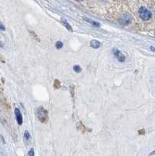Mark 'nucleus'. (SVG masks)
I'll return each instance as SVG.
<instances>
[{
    "label": "nucleus",
    "instance_id": "f257e3e1",
    "mask_svg": "<svg viewBox=\"0 0 155 156\" xmlns=\"http://www.w3.org/2000/svg\"><path fill=\"white\" fill-rule=\"evenodd\" d=\"M36 116H37L38 120L41 123H46L49 120V113L42 106L37 108V111H36Z\"/></svg>",
    "mask_w": 155,
    "mask_h": 156
},
{
    "label": "nucleus",
    "instance_id": "f03ea898",
    "mask_svg": "<svg viewBox=\"0 0 155 156\" xmlns=\"http://www.w3.org/2000/svg\"><path fill=\"white\" fill-rule=\"evenodd\" d=\"M139 16L143 21H149L152 17V13L146 7H141L139 10Z\"/></svg>",
    "mask_w": 155,
    "mask_h": 156
},
{
    "label": "nucleus",
    "instance_id": "7ed1b4c3",
    "mask_svg": "<svg viewBox=\"0 0 155 156\" xmlns=\"http://www.w3.org/2000/svg\"><path fill=\"white\" fill-rule=\"evenodd\" d=\"M119 22L122 25H129L132 22V17L129 13H125V15H123L121 18L119 19Z\"/></svg>",
    "mask_w": 155,
    "mask_h": 156
},
{
    "label": "nucleus",
    "instance_id": "20e7f679",
    "mask_svg": "<svg viewBox=\"0 0 155 156\" xmlns=\"http://www.w3.org/2000/svg\"><path fill=\"white\" fill-rule=\"evenodd\" d=\"M113 54L115 56L116 58H117V59H118L119 62H122L125 60V56H124V55L119 51V50H118V49H114V51H113Z\"/></svg>",
    "mask_w": 155,
    "mask_h": 156
},
{
    "label": "nucleus",
    "instance_id": "39448f33",
    "mask_svg": "<svg viewBox=\"0 0 155 156\" xmlns=\"http://www.w3.org/2000/svg\"><path fill=\"white\" fill-rule=\"evenodd\" d=\"M15 116H16V119H17V123L19 125H22L23 123V117L22 115H21V111L19 109H15Z\"/></svg>",
    "mask_w": 155,
    "mask_h": 156
},
{
    "label": "nucleus",
    "instance_id": "423d86ee",
    "mask_svg": "<svg viewBox=\"0 0 155 156\" xmlns=\"http://www.w3.org/2000/svg\"><path fill=\"white\" fill-rule=\"evenodd\" d=\"M90 47L93 49H99L101 47V42L97 40H93L90 42Z\"/></svg>",
    "mask_w": 155,
    "mask_h": 156
},
{
    "label": "nucleus",
    "instance_id": "0eeeda50",
    "mask_svg": "<svg viewBox=\"0 0 155 156\" xmlns=\"http://www.w3.org/2000/svg\"><path fill=\"white\" fill-rule=\"evenodd\" d=\"M61 22L62 23V24L64 25V26L65 27V28L68 29V30H69V31H73V29H72L71 26H70V24H69V23L67 22V21H65V19H62V21H61Z\"/></svg>",
    "mask_w": 155,
    "mask_h": 156
},
{
    "label": "nucleus",
    "instance_id": "6e6552de",
    "mask_svg": "<svg viewBox=\"0 0 155 156\" xmlns=\"http://www.w3.org/2000/svg\"><path fill=\"white\" fill-rule=\"evenodd\" d=\"M84 20H85V21H87L88 23H90V24H92V25H93V26L97 27H100V24H99V23H97V21H92L91 19H89V18H84Z\"/></svg>",
    "mask_w": 155,
    "mask_h": 156
},
{
    "label": "nucleus",
    "instance_id": "1a4fd4ad",
    "mask_svg": "<svg viewBox=\"0 0 155 156\" xmlns=\"http://www.w3.org/2000/svg\"><path fill=\"white\" fill-rule=\"evenodd\" d=\"M55 47L56 49H62V48L63 47V44H62L61 42H57L55 44Z\"/></svg>",
    "mask_w": 155,
    "mask_h": 156
},
{
    "label": "nucleus",
    "instance_id": "9d476101",
    "mask_svg": "<svg viewBox=\"0 0 155 156\" xmlns=\"http://www.w3.org/2000/svg\"><path fill=\"white\" fill-rule=\"evenodd\" d=\"M73 70H74L75 72H77V73H80L81 71V68L78 65H76V66H73Z\"/></svg>",
    "mask_w": 155,
    "mask_h": 156
},
{
    "label": "nucleus",
    "instance_id": "9b49d317",
    "mask_svg": "<svg viewBox=\"0 0 155 156\" xmlns=\"http://www.w3.org/2000/svg\"><path fill=\"white\" fill-rule=\"evenodd\" d=\"M60 82L58 81V80H56V81H55V84H54V87L56 89H59L60 88Z\"/></svg>",
    "mask_w": 155,
    "mask_h": 156
},
{
    "label": "nucleus",
    "instance_id": "f8f14e48",
    "mask_svg": "<svg viewBox=\"0 0 155 156\" xmlns=\"http://www.w3.org/2000/svg\"><path fill=\"white\" fill-rule=\"evenodd\" d=\"M24 138L27 140V141H28V140H30V134H29V132H28V131H25V133H24Z\"/></svg>",
    "mask_w": 155,
    "mask_h": 156
},
{
    "label": "nucleus",
    "instance_id": "ddd939ff",
    "mask_svg": "<svg viewBox=\"0 0 155 156\" xmlns=\"http://www.w3.org/2000/svg\"><path fill=\"white\" fill-rule=\"evenodd\" d=\"M28 155H30V156H34V149L31 148L28 153Z\"/></svg>",
    "mask_w": 155,
    "mask_h": 156
},
{
    "label": "nucleus",
    "instance_id": "4468645a",
    "mask_svg": "<svg viewBox=\"0 0 155 156\" xmlns=\"http://www.w3.org/2000/svg\"><path fill=\"white\" fill-rule=\"evenodd\" d=\"M0 28H1V30H5V27H4V26L2 25V24H1V25H0Z\"/></svg>",
    "mask_w": 155,
    "mask_h": 156
},
{
    "label": "nucleus",
    "instance_id": "2eb2a0df",
    "mask_svg": "<svg viewBox=\"0 0 155 156\" xmlns=\"http://www.w3.org/2000/svg\"><path fill=\"white\" fill-rule=\"evenodd\" d=\"M150 154H151V155H153V154H155V151H153V152H152Z\"/></svg>",
    "mask_w": 155,
    "mask_h": 156
}]
</instances>
